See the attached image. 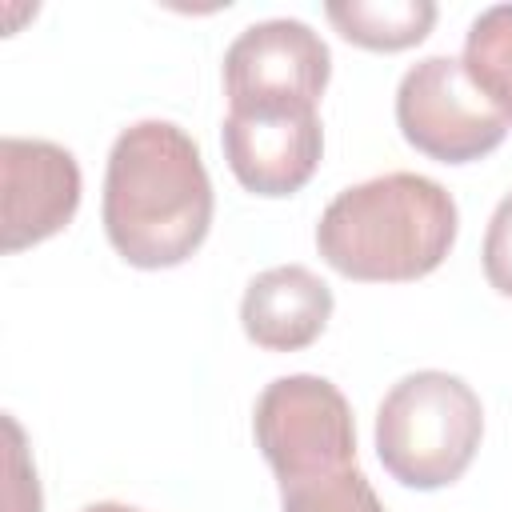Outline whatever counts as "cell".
Here are the masks:
<instances>
[{"instance_id":"1","label":"cell","mask_w":512,"mask_h":512,"mask_svg":"<svg viewBox=\"0 0 512 512\" xmlns=\"http://www.w3.org/2000/svg\"><path fill=\"white\" fill-rule=\"evenodd\" d=\"M100 220L120 260L144 272L192 260L212 228L200 144L172 120L128 124L108 152Z\"/></svg>"},{"instance_id":"2","label":"cell","mask_w":512,"mask_h":512,"mask_svg":"<svg viewBox=\"0 0 512 512\" xmlns=\"http://www.w3.org/2000/svg\"><path fill=\"white\" fill-rule=\"evenodd\" d=\"M460 232L456 200L420 172H384L332 196L316 224L324 264L360 284H408L436 272Z\"/></svg>"},{"instance_id":"3","label":"cell","mask_w":512,"mask_h":512,"mask_svg":"<svg viewBox=\"0 0 512 512\" xmlns=\"http://www.w3.org/2000/svg\"><path fill=\"white\" fill-rule=\"evenodd\" d=\"M484 436V404L468 380L420 368L400 376L376 408V456L384 472L416 492L456 484Z\"/></svg>"},{"instance_id":"4","label":"cell","mask_w":512,"mask_h":512,"mask_svg":"<svg viewBox=\"0 0 512 512\" xmlns=\"http://www.w3.org/2000/svg\"><path fill=\"white\" fill-rule=\"evenodd\" d=\"M256 448L280 484L356 464V424L344 392L312 372L276 376L252 408Z\"/></svg>"},{"instance_id":"5","label":"cell","mask_w":512,"mask_h":512,"mask_svg":"<svg viewBox=\"0 0 512 512\" xmlns=\"http://www.w3.org/2000/svg\"><path fill=\"white\" fill-rule=\"evenodd\" d=\"M396 124L416 152L440 164L484 160L508 136V120L456 56H424L400 76Z\"/></svg>"},{"instance_id":"6","label":"cell","mask_w":512,"mask_h":512,"mask_svg":"<svg viewBox=\"0 0 512 512\" xmlns=\"http://www.w3.org/2000/svg\"><path fill=\"white\" fill-rule=\"evenodd\" d=\"M328 76V44L288 16L248 24L224 52L228 108H316Z\"/></svg>"},{"instance_id":"7","label":"cell","mask_w":512,"mask_h":512,"mask_svg":"<svg viewBox=\"0 0 512 512\" xmlns=\"http://www.w3.org/2000/svg\"><path fill=\"white\" fill-rule=\"evenodd\" d=\"M220 144L244 192L280 200L316 176L324 128L316 108H228Z\"/></svg>"},{"instance_id":"8","label":"cell","mask_w":512,"mask_h":512,"mask_svg":"<svg viewBox=\"0 0 512 512\" xmlns=\"http://www.w3.org/2000/svg\"><path fill=\"white\" fill-rule=\"evenodd\" d=\"M4 252H24L64 232L80 208V164L64 144L36 136L0 140Z\"/></svg>"},{"instance_id":"9","label":"cell","mask_w":512,"mask_h":512,"mask_svg":"<svg viewBox=\"0 0 512 512\" xmlns=\"http://www.w3.org/2000/svg\"><path fill=\"white\" fill-rule=\"evenodd\" d=\"M332 288L304 264H276L248 280L240 328L264 352H300L332 320Z\"/></svg>"},{"instance_id":"10","label":"cell","mask_w":512,"mask_h":512,"mask_svg":"<svg viewBox=\"0 0 512 512\" xmlns=\"http://www.w3.org/2000/svg\"><path fill=\"white\" fill-rule=\"evenodd\" d=\"M324 16L356 48L404 52L432 32L436 4L432 0H332L324 4Z\"/></svg>"},{"instance_id":"11","label":"cell","mask_w":512,"mask_h":512,"mask_svg":"<svg viewBox=\"0 0 512 512\" xmlns=\"http://www.w3.org/2000/svg\"><path fill=\"white\" fill-rule=\"evenodd\" d=\"M460 60L472 84L512 124V4H492L468 24Z\"/></svg>"},{"instance_id":"12","label":"cell","mask_w":512,"mask_h":512,"mask_svg":"<svg viewBox=\"0 0 512 512\" xmlns=\"http://www.w3.org/2000/svg\"><path fill=\"white\" fill-rule=\"evenodd\" d=\"M280 512H384L368 476L352 464L340 472L280 484Z\"/></svg>"},{"instance_id":"13","label":"cell","mask_w":512,"mask_h":512,"mask_svg":"<svg viewBox=\"0 0 512 512\" xmlns=\"http://www.w3.org/2000/svg\"><path fill=\"white\" fill-rule=\"evenodd\" d=\"M484 280L512 300V192L496 204L488 228H484V248H480Z\"/></svg>"},{"instance_id":"14","label":"cell","mask_w":512,"mask_h":512,"mask_svg":"<svg viewBox=\"0 0 512 512\" xmlns=\"http://www.w3.org/2000/svg\"><path fill=\"white\" fill-rule=\"evenodd\" d=\"M8 428V496H4V512H40V484H36V468L24 452V432L12 416H4Z\"/></svg>"},{"instance_id":"15","label":"cell","mask_w":512,"mask_h":512,"mask_svg":"<svg viewBox=\"0 0 512 512\" xmlns=\"http://www.w3.org/2000/svg\"><path fill=\"white\" fill-rule=\"evenodd\" d=\"M80 512H140V508H132V504H116V500H96V504H88V508H80Z\"/></svg>"}]
</instances>
